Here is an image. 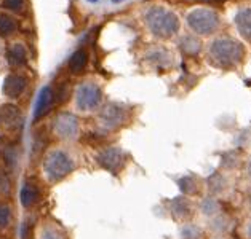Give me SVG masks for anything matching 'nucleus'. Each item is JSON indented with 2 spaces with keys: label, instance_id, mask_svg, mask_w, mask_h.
Returning <instances> with one entry per match:
<instances>
[{
  "label": "nucleus",
  "instance_id": "nucleus-1",
  "mask_svg": "<svg viewBox=\"0 0 251 239\" xmlns=\"http://www.w3.org/2000/svg\"><path fill=\"white\" fill-rule=\"evenodd\" d=\"M144 22L151 34H154L158 39H171L179 32V18L175 11H171L160 5H152L144 11Z\"/></svg>",
  "mask_w": 251,
  "mask_h": 239
},
{
  "label": "nucleus",
  "instance_id": "nucleus-2",
  "mask_svg": "<svg viewBox=\"0 0 251 239\" xmlns=\"http://www.w3.org/2000/svg\"><path fill=\"white\" fill-rule=\"evenodd\" d=\"M42 169L48 182L58 183L75 169L74 156L64 149H53L45 155Z\"/></svg>",
  "mask_w": 251,
  "mask_h": 239
},
{
  "label": "nucleus",
  "instance_id": "nucleus-3",
  "mask_svg": "<svg viewBox=\"0 0 251 239\" xmlns=\"http://www.w3.org/2000/svg\"><path fill=\"white\" fill-rule=\"evenodd\" d=\"M245 56V48L240 42H237L229 37H223V39H216L210 45V58L216 65L224 67V69H230V67H237L242 63Z\"/></svg>",
  "mask_w": 251,
  "mask_h": 239
},
{
  "label": "nucleus",
  "instance_id": "nucleus-4",
  "mask_svg": "<svg viewBox=\"0 0 251 239\" xmlns=\"http://www.w3.org/2000/svg\"><path fill=\"white\" fill-rule=\"evenodd\" d=\"M189 29L197 35H211L221 26L219 15L211 8H195L186 16Z\"/></svg>",
  "mask_w": 251,
  "mask_h": 239
},
{
  "label": "nucleus",
  "instance_id": "nucleus-5",
  "mask_svg": "<svg viewBox=\"0 0 251 239\" xmlns=\"http://www.w3.org/2000/svg\"><path fill=\"white\" fill-rule=\"evenodd\" d=\"M102 91L93 82H83L75 89V109L82 113H90L100 109Z\"/></svg>",
  "mask_w": 251,
  "mask_h": 239
},
{
  "label": "nucleus",
  "instance_id": "nucleus-6",
  "mask_svg": "<svg viewBox=\"0 0 251 239\" xmlns=\"http://www.w3.org/2000/svg\"><path fill=\"white\" fill-rule=\"evenodd\" d=\"M53 132L56 136L64 140V142H71L78 137L80 132V123L78 118L71 112H61L53 121Z\"/></svg>",
  "mask_w": 251,
  "mask_h": 239
},
{
  "label": "nucleus",
  "instance_id": "nucleus-7",
  "mask_svg": "<svg viewBox=\"0 0 251 239\" xmlns=\"http://www.w3.org/2000/svg\"><path fill=\"white\" fill-rule=\"evenodd\" d=\"M96 161L102 169H106L112 174H117L125 166L126 155L124 153V150L117 149V147H107V149H102L98 153Z\"/></svg>",
  "mask_w": 251,
  "mask_h": 239
},
{
  "label": "nucleus",
  "instance_id": "nucleus-8",
  "mask_svg": "<svg viewBox=\"0 0 251 239\" xmlns=\"http://www.w3.org/2000/svg\"><path fill=\"white\" fill-rule=\"evenodd\" d=\"M126 109L119 104H106L100 112V123L106 130H115L126 121Z\"/></svg>",
  "mask_w": 251,
  "mask_h": 239
},
{
  "label": "nucleus",
  "instance_id": "nucleus-9",
  "mask_svg": "<svg viewBox=\"0 0 251 239\" xmlns=\"http://www.w3.org/2000/svg\"><path fill=\"white\" fill-rule=\"evenodd\" d=\"M23 123V112L15 104H3L0 106V130L15 131Z\"/></svg>",
  "mask_w": 251,
  "mask_h": 239
},
{
  "label": "nucleus",
  "instance_id": "nucleus-10",
  "mask_svg": "<svg viewBox=\"0 0 251 239\" xmlns=\"http://www.w3.org/2000/svg\"><path fill=\"white\" fill-rule=\"evenodd\" d=\"M27 87V80L20 73H8L3 80L2 91L8 99H18Z\"/></svg>",
  "mask_w": 251,
  "mask_h": 239
},
{
  "label": "nucleus",
  "instance_id": "nucleus-11",
  "mask_svg": "<svg viewBox=\"0 0 251 239\" xmlns=\"http://www.w3.org/2000/svg\"><path fill=\"white\" fill-rule=\"evenodd\" d=\"M53 101H54V93L51 87H44L40 89V93L37 96V101H35L34 106V121H39L40 118L50 112V109L53 107Z\"/></svg>",
  "mask_w": 251,
  "mask_h": 239
},
{
  "label": "nucleus",
  "instance_id": "nucleus-12",
  "mask_svg": "<svg viewBox=\"0 0 251 239\" xmlns=\"http://www.w3.org/2000/svg\"><path fill=\"white\" fill-rule=\"evenodd\" d=\"M234 22L245 40L251 42V7H243L235 13Z\"/></svg>",
  "mask_w": 251,
  "mask_h": 239
},
{
  "label": "nucleus",
  "instance_id": "nucleus-13",
  "mask_svg": "<svg viewBox=\"0 0 251 239\" xmlns=\"http://www.w3.org/2000/svg\"><path fill=\"white\" fill-rule=\"evenodd\" d=\"M7 59L11 67H21L27 63V50L23 43H13L7 51Z\"/></svg>",
  "mask_w": 251,
  "mask_h": 239
},
{
  "label": "nucleus",
  "instance_id": "nucleus-14",
  "mask_svg": "<svg viewBox=\"0 0 251 239\" xmlns=\"http://www.w3.org/2000/svg\"><path fill=\"white\" fill-rule=\"evenodd\" d=\"M39 195H40V192L35 183H32V182L24 183L21 192H20V201H21L23 207H26V209L32 207L39 201Z\"/></svg>",
  "mask_w": 251,
  "mask_h": 239
},
{
  "label": "nucleus",
  "instance_id": "nucleus-15",
  "mask_svg": "<svg viewBox=\"0 0 251 239\" xmlns=\"http://www.w3.org/2000/svg\"><path fill=\"white\" fill-rule=\"evenodd\" d=\"M171 53H168L163 48H152L151 51H148V61L155 67H168L171 65Z\"/></svg>",
  "mask_w": 251,
  "mask_h": 239
},
{
  "label": "nucleus",
  "instance_id": "nucleus-16",
  "mask_svg": "<svg viewBox=\"0 0 251 239\" xmlns=\"http://www.w3.org/2000/svg\"><path fill=\"white\" fill-rule=\"evenodd\" d=\"M88 64V53L85 50H77L72 53V56L69 59V70L72 73H82L85 70V67Z\"/></svg>",
  "mask_w": 251,
  "mask_h": 239
},
{
  "label": "nucleus",
  "instance_id": "nucleus-17",
  "mask_svg": "<svg viewBox=\"0 0 251 239\" xmlns=\"http://www.w3.org/2000/svg\"><path fill=\"white\" fill-rule=\"evenodd\" d=\"M16 30V21L8 13H0V37H8Z\"/></svg>",
  "mask_w": 251,
  "mask_h": 239
},
{
  "label": "nucleus",
  "instance_id": "nucleus-18",
  "mask_svg": "<svg viewBox=\"0 0 251 239\" xmlns=\"http://www.w3.org/2000/svg\"><path fill=\"white\" fill-rule=\"evenodd\" d=\"M181 50L187 54H197L201 50V43L199 39H195L192 35H187L181 40Z\"/></svg>",
  "mask_w": 251,
  "mask_h": 239
},
{
  "label": "nucleus",
  "instance_id": "nucleus-19",
  "mask_svg": "<svg viewBox=\"0 0 251 239\" xmlns=\"http://www.w3.org/2000/svg\"><path fill=\"white\" fill-rule=\"evenodd\" d=\"M171 211H173V214L176 217L186 218L189 214H191V204H189L184 198H177L173 201V207H171Z\"/></svg>",
  "mask_w": 251,
  "mask_h": 239
},
{
  "label": "nucleus",
  "instance_id": "nucleus-20",
  "mask_svg": "<svg viewBox=\"0 0 251 239\" xmlns=\"http://www.w3.org/2000/svg\"><path fill=\"white\" fill-rule=\"evenodd\" d=\"M11 223V209L7 203H0V230L8 228Z\"/></svg>",
  "mask_w": 251,
  "mask_h": 239
},
{
  "label": "nucleus",
  "instance_id": "nucleus-21",
  "mask_svg": "<svg viewBox=\"0 0 251 239\" xmlns=\"http://www.w3.org/2000/svg\"><path fill=\"white\" fill-rule=\"evenodd\" d=\"M39 239H64V236L51 225H45L40 228Z\"/></svg>",
  "mask_w": 251,
  "mask_h": 239
},
{
  "label": "nucleus",
  "instance_id": "nucleus-22",
  "mask_svg": "<svg viewBox=\"0 0 251 239\" xmlns=\"http://www.w3.org/2000/svg\"><path fill=\"white\" fill-rule=\"evenodd\" d=\"M201 211H203L206 216H214L218 214V203L213 198H206L203 203H201Z\"/></svg>",
  "mask_w": 251,
  "mask_h": 239
},
{
  "label": "nucleus",
  "instance_id": "nucleus-23",
  "mask_svg": "<svg viewBox=\"0 0 251 239\" xmlns=\"http://www.w3.org/2000/svg\"><path fill=\"white\" fill-rule=\"evenodd\" d=\"M3 3H5V7L11 11H15V13H20L24 8V0H3Z\"/></svg>",
  "mask_w": 251,
  "mask_h": 239
},
{
  "label": "nucleus",
  "instance_id": "nucleus-24",
  "mask_svg": "<svg viewBox=\"0 0 251 239\" xmlns=\"http://www.w3.org/2000/svg\"><path fill=\"white\" fill-rule=\"evenodd\" d=\"M10 179L7 177V174L0 173V195H8L10 193Z\"/></svg>",
  "mask_w": 251,
  "mask_h": 239
},
{
  "label": "nucleus",
  "instance_id": "nucleus-25",
  "mask_svg": "<svg viewBox=\"0 0 251 239\" xmlns=\"http://www.w3.org/2000/svg\"><path fill=\"white\" fill-rule=\"evenodd\" d=\"M200 236L201 235L197 226H187V228H184V233H182V238L184 239H199Z\"/></svg>",
  "mask_w": 251,
  "mask_h": 239
},
{
  "label": "nucleus",
  "instance_id": "nucleus-26",
  "mask_svg": "<svg viewBox=\"0 0 251 239\" xmlns=\"http://www.w3.org/2000/svg\"><path fill=\"white\" fill-rule=\"evenodd\" d=\"M247 236L251 239V222L248 223V226H247Z\"/></svg>",
  "mask_w": 251,
  "mask_h": 239
},
{
  "label": "nucleus",
  "instance_id": "nucleus-27",
  "mask_svg": "<svg viewBox=\"0 0 251 239\" xmlns=\"http://www.w3.org/2000/svg\"><path fill=\"white\" fill-rule=\"evenodd\" d=\"M85 2H88L91 5H98V3H100V0H85Z\"/></svg>",
  "mask_w": 251,
  "mask_h": 239
},
{
  "label": "nucleus",
  "instance_id": "nucleus-28",
  "mask_svg": "<svg viewBox=\"0 0 251 239\" xmlns=\"http://www.w3.org/2000/svg\"><path fill=\"white\" fill-rule=\"evenodd\" d=\"M119 2H122V0H112V3H119Z\"/></svg>",
  "mask_w": 251,
  "mask_h": 239
},
{
  "label": "nucleus",
  "instance_id": "nucleus-29",
  "mask_svg": "<svg viewBox=\"0 0 251 239\" xmlns=\"http://www.w3.org/2000/svg\"><path fill=\"white\" fill-rule=\"evenodd\" d=\"M248 174H251V161H250V169H248Z\"/></svg>",
  "mask_w": 251,
  "mask_h": 239
},
{
  "label": "nucleus",
  "instance_id": "nucleus-30",
  "mask_svg": "<svg viewBox=\"0 0 251 239\" xmlns=\"http://www.w3.org/2000/svg\"><path fill=\"white\" fill-rule=\"evenodd\" d=\"M0 53H2V42H0Z\"/></svg>",
  "mask_w": 251,
  "mask_h": 239
}]
</instances>
